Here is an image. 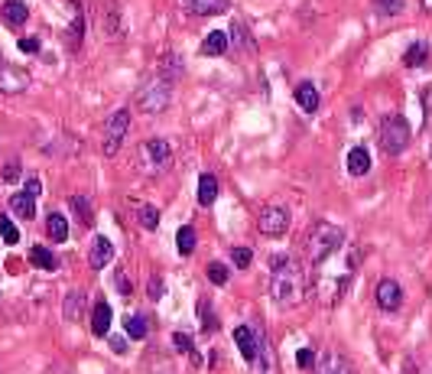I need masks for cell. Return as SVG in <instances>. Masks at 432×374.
<instances>
[{"label": "cell", "mask_w": 432, "mask_h": 374, "mask_svg": "<svg viewBox=\"0 0 432 374\" xmlns=\"http://www.w3.org/2000/svg\"><path fill=\"white\" fill-rule=\"evenodd\" d=\"M192 16H218L231 7V0H182Z\"/></svg>", "instance_id": "13"}, {"label": "cell", "mask_w": 432, "mask_h": 374, "mask_svg": "<svg viewBox=\"0 0 432 374\" xmlns=\"http://www.w3.org/2000/svg\"><path fill=\"white\" fill-rule=\"evenodd\" d=\"M198 312H202V323H205V332H215V329H218V319H215V312H211L208 299H198Z\"/></svg>", "instance_id": "34"}, {"label": "cell", "mask_w": 432, "mask_h": 374, "mask_svg": "<svg viewBox=\"0 0 432 374\" xmlns=\"http://www.w3.org/2000/svg\"><path fill=\"white\" fill-rule=\"evenodd\" d=\"M20 173H23V170H20V163L10 160L7 166H3V183H16V179H20Z\"/></svg>", "instance_id": "36"}, {"label": "cell", "mask_w": 432, "mask_h": 374, "mask_svg": "<svg viewBox=\"0 0 432 374\" xmlns=\"http://www.w3.org/2000/svg\"><path fill=\"white\" fill-rule=\"evenodd\" d=\"M29 261L36 264L39 270H56V267H59V261H56V254H52L49 248H43V244H36V248L29 250Z\"/></svg>", "instance_id": "23"}, {"label": "cell", "mask_w": 432, "mask_h": 374, "mask_svg": "<svg viewBox=\"0 0 432 374\" xmlns=\"http://www.w3.org/2000/svg\"><path fill=\"white\" fill-rule=\"evenodd\" d=\"M46 231H49L52 241H65V237H69V218L59 212H52L49 218H46Z\"/></svg>", "instance_id": "22"}, {"label": "cell", "mask_w": 432, "mask_h": 374, "mask_svg": "<svg viewBox=\"0 0 432 374\" xmlns=\"http://www.w3.org/2000/svg\"><path fill=\"white\" fill-rule=\"evenodd\" d=\"M377 137H381L383 153H390V156H400V153L409 147V137H413V130H409V124H407V117H403V114L390 111V114H383Z\"/></svg>", "instance_id": "3"}, {"label": "cell", "mask_w": 432, "mask_h": 374, "mask_svg": "<svg viewBox=\"0 0 432 374\" xmlns=\"http://www.w3.org/2000/svg\"><path fill=\"white\" fill-rule=\"evenodd\" d=\"M127 130H130V111H127V108H117V111L108 117V124H104V143H101L104 156H114V153L121 150Z\"/></svg>", "instance_id": "5"}, {"label": "cell", "mask_w": 432, "mask_h": 374, "mask_svg": "<svg viewBox=\"0 0 432 374\" xmlns=\"http://www.w3.org/2000/svg\"><path fill=\"white\" fill-rule=\"evenodd\" d=\"M147 332H149V323L143 316H130L127 319V336L130 338H147Z\"/></svg>", "instance_id": "32"}, {"label": "cell", "mask_w": 432, "mask_h": 374, "mask_svg": "<svg viewBox=\"0 0 432 374\" xmlns=\"http://www.w3.org/2000/svg\"><path fill=\"white\" fill-rule=\"evenodd\" d=\"M228 49H231V36L224 30H211L202 43V56H224Z\"/></svg>", "instance_id": "16"}, {"label": "cell", "mask_w": 432, "mask_h": 374, "mask_svg": "<svg viewBox=\"0 0 432 374\" xmlns=\"http://www.w3.org/2000/svg\"><path fill=\"white\" fill-rule=\"evenodd\" d=\"M293 98H296V104L306 114H315V111H319V104H322L319 91H315V85H312V82H299L296 91H293Z\"/></svg>", "instance_id": "14"}, {"label": "cell", "mask_w": 432, "mask_h": 374, "mask_svg": "<svg viewBox=\"0 0 432 374\" xmlns=\"http://www.w3.org/2000/svg\"><path fill=\"white\" fill-rule=\"evenodd\" d=\"M208 280H211V283H215V287H224V283L231 280V270H228L224 264L211 261V264H208Z\"/></svg>", "instance_id": "31"}, {"label": "cell", "mask_w": 432, "mask_h": 374, "mask_svg": "<svg viewBox=\"0 0 432 374\" xmlns=\"http://www.w3.org/2000/svg\"><path fill=\"white\" fill-rule=\"evenodd\" d=\"M29 88V75L23 69H13V65H3L0 69V91H7V95H20Z\"/></svg>", "instance_id": "11"}, {"label": "cell", "mask_w": 432, "mask_h": 374, "mask_svg": "<svg viewBox=\"0 0 432 374\" xmlns=\"http://www.w3.org/2000/svg\"><path fill=\"white\" fill-rule=\"evenodd\" d=\"M403 10H407V0H374L377 16H400Z\"/></svg>", "instance_id": "27"}, {"label": "cell", "mask_w": 432, "mask_h": 374, "mask_svg": "<svg viewBox=\"0 0 432 374\" xmlns=\"http://www.w3.org/2000/svg\"><path fill=\"white\" fill-rule=\"evenodd\" d=\"M140 160H143V166H147L149 173H160V170H166V166H169V160H173V147H169V140H163V137L147 140V143L140 147Z\"/></svg>", "instance_id": "6"}, {"label": "cell", "mask_w": 432, "mask_h": 374, "mask_svg": "<svg viewBox=\"0 0 432 374\" xmlns=\"http://www.w3.org/2000/svg\"><path fill=\"white\" fill-rule=\"evenodd\" d=\"M20 52H26V56H29V52H39V39L36 36H23L20 39Z\"/></svg>", "instance_id": "39"}, {"label": "cell", "mask_w": 432, "mask_h": 374, "mask_svg": "<svg viewBox=\"0 0 432 374\" xmlns=\"http://www.w3.org/2000/svg\"><path fill=\"white\" fill-rule=\"evenodd\" d=\"M306 290H309V274L296 257H289V254L273 257L270 261V299H273V306L293 309V306L302 303Z\"/></svg>", "instance_id": "1"}, {"label": "cell", "mask_w": 432, "mask_h": 374, "mask_svg": "<svg viewBox=\"0 0 432 374\" xmlns=\"http://www.w3.org/2000/svg\"><path fill=\"white\" fill-rule=\"evenodd\" d=\"M82 306H85V296H82V293H69V296H65V306H62L65 319H69V323H78V319H82Z\"/></svg>", "instance_id": "25"}, {"label": "cell", "mask_w": 432, "mask_h": 374, "mask_svg": "<svg viewBox=\"0 0 432 374\" xmlns=\"http://www.w3.org/2000/svg\"><path fill=\"white\" fill-rule=\"evenodd\" d=\"M429 156H432V147H429Z\"/></svg>", "instance_id": "46"}, {"label": "cell", "mask_w": 432, "mask_h": 374, "mask_svg": "<svg viewBox=\"0 0 432 374\" xmlns=\"http://www.w3.org/2000/svg\"><path fill=\"white\" fill-rule=\"evenodd\" d=\"M26 196H33V199H36L39 192H43V183H39V179H29V183H26V189H23Z\"/></svg>", "instance_id": "41"}, {"label": "cell", "mask_w": 432, "mask_h": 374, "mask_svg": "<svg viewBox=\"0 0 432 374\" xmlns=\"http://www.w3.org/2000/svg\"><path fill=\"white\" fill-rule=\"evenodd\" d=\"M111 257H114V244H111V237L98 235V237H95V244H91V254H88V264H91L95 270H104V267L111 264Z\"/></svg>", "instance_id": "12"}, {"label": "cell", "mask_w": 432, "mask_h": 374, "mask_svg": "<svg viewBox=\"0 0 432 374\" xmlns=\"http://www.w3.org/2000/svg\"><path fill=\"white\" fill-rule=\"evenodd\" d=\"M370 170V153L364 147H355L348 153V173L351 176H368Z\"/></svg>", "instance_id": "19"}, {"label": "cell", "mask_w": 432, "mask_h": 374, "mask_svg": "<svg viewBox=\"0 0 432 374\" xmlns=\"http://www.w3.org/2000/svg\"><path fill=\"white\" fill-rule=\"evenodd\" d=\"M198 205H211V202L218 199V179L211 173H202L198 176V192H195Z\"/></svg>", "instance_id": "18"}, {"label": "cell", "mask_w": 432, "mask_h": 374, "mask_svg": "<svg viewBox=\"0 0 432 374\" xmlns=\"http://www.w3.org/2000/svg\"><path fill=\"white\" fill-rule=\"evenodd\" d=\"M10 209L20 215V218H36V199H33V196H26V192L10 196Z\"/></svg>", "instance_id": "21"}, {"label": "cell", "mask_w": 432, "mask_h": 374, "mask_svg": "<svg viewBox=\"0 0 432 374\" xmlns=\"http://www.w3.org/2000/svg\"><path fill=\"white\" fill-rule=\"evenodd\" d=\"M0 69H3V56H0Z\"/></svg>", "instance_id": "45"}, {"label": "cell", "mask_w": 432, "mask_h": 374, "mask_svg": "<svg viewBox=\"0 0 432 374\" xmlns=\"http://www.w3.org/2000/svg\"><path fill=\"white\" fill-rule=\"evenodd\" d=\"M111 351H114V355H127V342H123L121 336H114L111 338Z\"/></svg>", "instance_id": "40"}, {"label": "cell", "mask_w": 432, "mask_h": 374, "mask_svg": "<svg viewBox=\"0 0 432 374\" xmlns=\"http://www.w3.org/2000/svg\"><path fill=\"white\" fill-rule=\"evenodd\" d=\"M136 222H140V228H147V231H156V224H160V212H156L153 205H140Z\"/></svg>", "instance_id": "30"}, {"label": "cell", "mask_w": 432, "mask_h": 374, "mask_svg": "<svg viewBox=\"0 0 432 374\" xmlns=\"http://www.w3.org/2000/svg\"><path fill=\"white\" fill-rule=\"evenodd\" d=\"M228 36H231V43H235L237 49H254V39H250V33H247L244 30V23H241V20H237L235 26H231V33H228Z\"/></svg>", "instance_id": "29"}, {"label": "cell", "mask_w": 432, "mask_h": 374, "mask_svg": "<svg viewBox=\"0 0 432 374\" xmlns=\"http://www.w3.org/2000/svg\"><path fill=\"white\" fill-rule=\"evenodd\" d=\"M231 257H235L237 267H250V261H254V250H250V248H235V250H231Z\"/></svg>", "instance_id": "35"}, {"label": "cell", "mask_w": 432, "mask_h": 374, "mask_svg": "<svg viewBox=\"0 0 432 374\" xmlns=\"http://www.w3.org/2000/svg\"><path fill=\"white\" fill-rule=\"evenodd\" d=\"M111 319H114L111 303L98 299L95 309H91V332H95V336H108V332H111Z\"/></svg>", "instance_id": "15"}, {"label": "cell", "mask_w": 432, "mask_h": 374, "mask_svg": "<svg viewBox=\"0 0 432 374\" xmlns=\"http://www.w3.org/2000/svg\"><path fill=\"white\" fill-rule=\"evenodd\" d=\"M0 16H3L7 26H23L26 20H29V10H26V3H20V0H7V3L0 7Z\"/></svg>", "instance_id": "17"}, {"label": "cell", "mask_w": 432, "mask_h": 374, "mask_svg": "<svg viewBox=\"0 0 432 374\" xmlns=\"http://www.w3.org/2000/svg\"><path fill=\"white\" fill-rule=\"evenodd\" d=\"M374 299H377V306L387 312L400 309V303H403V290L396 280H381L377 287H374Z\"/></svg>", "instance_id": "8"}, {"label": "cell", "mask_w": 432, "mask_h": 374, "mask_svg": "<svg viewBox=\"0 0 432 374\" xmlns=\"http://www.w3.org/2000/svg\"><path fill=\"white\" fill-rule=\"evenodd\" d=\"M235 342L241 355H244V362L257 364V355H260V332H254L250 325H237L235 329Z\"/></svg>", "instance_id": "9"}, {"label": "cell", "mask_w": 432, "mask_h": 374, "mask_svg": "<svg viewBox=\"0 0 432 374\" xmlns=\"http://www.w3.org/2000/svg\"><path fill=\"white\" fill-rule=\"evenodd\" d=\"M149 293H153V299L163 296V280H149Z\"/></svg>", "instance_id": "43"}, {"label": "cell", "mask_w": 432, "mask_h": 374, "mask_svg": "<svg viewBox=\"0 0 432 374\" xmlns=\"http://www.w3.org/2000/svg\"><path fill=\"white\" fill-rule=\"evenodd\" d=\"M173 345H176L179 351H185V355H192V338L185 336V332H176V336H173Z\"/></svg>", "instance_id": "37"}, {"label": "cell", "mask_w": 432, "mask_h": 374, "mask_svg": "<svg viewBox=\"0 0 432 374\" xmlns=\"http://www.w3.org/2000/svg\"><path fill=\"white\" fill-rule=\"evenodd\" d=\"M173 75L179 78L182 75V59H179V52H169V56H163V75L166 82H173Z\"/></svg>", "instance_id": "28"}, {"label": "cell", "mask_w": 432, "mask_h": 374, "mask_svg": "<svg viewBox=\"0 0 432 374\" xmlns=\"http://www.w3.org/2000/svg\"><path fill=\"white\" fill-rule=\"evenodd\" d=\"M136 108L147 114H163L166 108H169V101H173V82H166V78H153V82H147V85L136 88Z\"/></svg>", "instance_id": "4"}, {"label": "cell", "mask_w": 432, "mask_h": 374, "mask_svg": "<svg viewBox=\"0 0 432 374\" xmlns=\"http://www.w3.org/2000/svg\"><path fill=\"white\" fill-rule=\"evenodd\" d=\"M296 364L299 368H315V355H312V349H299Z\"/></svg>", "instance_id": "38"}, {"label": "cell", "mask_w": 432, "mask_h": 374, "mask_svg": "<svg viewBox=\"0 0 432 374\" xmlns=\"http://www.w3.org/2000/svg\"><path fill=\"white\" fill-rule=\"evenodd\" d=\"M341 241H345V231H341L338 224L315 222L312 228H309L306 244H302V250H306V261H309V264H322V261H328V257H332L335 250L341 248Z\"/></svg>", "instance_id": "2"}, {"label": "cell", "mask_w": 432, "mask_h": 374, "mask_svg": "<svg viewBox=\"0 0 432 374\" xmlns=\"http://www.w3.org/2000/svg\"><path fill=\"white\" fill-rule=\"evenodd\" d=\"M176 248H179V254H185V257L195 250V228H192V224H182V228H179V235H176Z\"/></svg>", "instance_id": "24"}, {"label": "cell", "mask_w": 432, "mask_h": 374, "mask_svg": "<svg viewBox=\"0 0 432 374\" xmlns=\"http://www.w3.org/2000/svg\"><path fill=\"white\" fill-rule=\"evenodd\" d=\"M426 62H429V46H426V43H413V46L403 52V65H407V69H422Z\"/></svg>", "instance_id": "20"}, {"label": "cell", "mask_w": 432, "mask_h": 374, "mask_svg": "<svg viewBox=\"0 0 432 374\" xmlns=\"http://www.w3.org/2000/svg\"><path fill=\"white\" fill-rule=\"evenodd\" d=\"M69 205H72V212L78 215V222L85 224H91V218H95V212H91V202L85 199V196H72V199H69Z\"/></svg>", "instance_id": "26"}, {"label": "cell", "mask_w": 432, "mask_h": 374, "mask_svg": "<svg viewBox=\"0 0 432 374\" xmlns=\"http://www.w3.org/2000/svg\"><path fill=\"white\" fill-rule=\"evenodd\" d=\"M257 228L267 237L286 235V228H289V212H286V209H280V205H270V209H263V212H260Z\"/></svg>", "instance_id": "7"}, {"label": "cell", "mask_w": 432, "mask_h": 374, "mask_svg": "<svg viewBox=\"0 0 432 374\" xmlns=\"http://www.w3.org/2000/svg\"><path fill=\"white\" fill-rule=\"evenodd\" d=\"M315 374H355V368H351V362H348L341 351L328 349L319 362H315Z\"/></svg>", "instance_id": "10"}, {"label": "cell", "mask_w": 432, "mask_h": 374, "mask_svg": "<svg viewBox=\"0 0 432 374\" xmlns=\"http://www.w3.org/2000/svg\"><path fill=\"white\" fill-rule=\"evenodd\" d=\"M114 287H117V290L123 293V296H127V293H130V280H127L123 274H117V277H114Z\"/></svg>", "instance_id": "42"}, {"label": "cell", "mask_w": 432, "mask_h": 374, "mask_svg": "<svg viewBox=\"0 0 432 374\" xmlns=\"http://www.w3.org/2000/svg\"><path fill=\"white\" fill-rule=\"evenodd\" d=\"M0 237H3L7 244H20V231H16V224H13L7 215H0Z\"/></svg>", "instance_id": "33"}, {"label": "cell", "mask_w": 432, "mask_h": 374, "mask_svg": "<svg viewBox=\"0 0 432 374\" xmlns=\"http://www.w3.org/2000/svg\"><path fill=\"white\" fill-rule=\"evenodd\" d=\"M420 7H422L426 13H432V0H420Z\"/></svg>", "instance_id": "44"}]
</instances>
